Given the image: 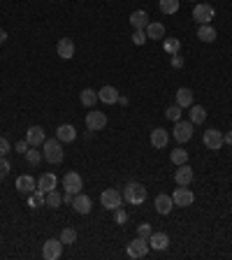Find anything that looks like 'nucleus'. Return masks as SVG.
Returning a JSON list of instances; mask_svg holds the SVG:
<instances>
[{"label":"nucleus","instance_id":"f257e3e1","mask_svg":"<svg viewBox=\"0 0 232 260\" xmlns=\"http://www.w3.org/2000/svg\"><path fill=\"white\" fill-rule=\"evenodd\" d=\"M61 139L56 137V139H44V144H42V158L49 163V165H58V163H63V149H61Z\"/></svg>","mask_w":232,"mask_h":260},{"label":"nucleus","instance_id":"f03ea898","mask_svg":"<svg viewBox=\"0 0 232 260\" xmlns=\"http://www.w3.org/2000/svg\"><path fill=\"white\" fill-rule=\"evenodd\" d=\"M147 186H142V184H137V181H130L126 188H123V200H126L128 205H142L144 200H147Z\"/></svg>","mask_w":232,"mask_h":260},{"label":"nucleus","instance_id":"7ed1b4c3","mask_svg":"<svg viewBox=\"0 0 232 260\" xmlns=\"http://www.w3.org/2000/svg\"><path fill=\"white\" fill-rule=\"evenodd\" d=\"M172 137L179 142V144H186L190 137H193V123L190 121H174V130H172Z\"/></svg>","mask_w":232,"mask_h":260},{"label":"nucleus","instance_id":"20e7f679","mask_svg":"<svg viewBox=\"0 0 232 260\" xmlns=\"http://www.w3.org/2000/svg\"><path fill=\"white\" fill-rule=\"evenodd\" d=\"M149 240H142V237H135L133 242H128V249H126V253H128V258H144L149 253Z\"/></svg>","mask_w":232,"mask_h":260},{"label":"nucleus","instance_id":"39448f33","mask_svg":"<svg viewBox=\"0 0 232 260\" xmlns=\"http://www.w3.org/2000/svg\"><path fill=\"white\" fill-rule=\"evenodd\" d=\"M214 14H216V10L211 7L209 2H198L195 7H193V19L198 21V23H211V19H214Z\"/></svg>","mask_w":232,"mask_h":260},{"label":"nucleus","instance_id":"423d86ee","mask_svg":"<svg viewBox=\"0 0 232 260\" xmlns=\"http://www.w3.org/2000/svg\"><path fill=\"white\" fill-rule=\"evenodd\" d=\"M63 242H61V237L58 240H47L42 246V256L44 260H58L61 256H63Z\"/></svg>","mask_w":232,"mask_h":260},{"label":"nucleus","instance_id":"0eeeda50","mask_svg":"<svg viewBox=\"0 0 232 260\" xmlns=\"http://www.w3.org/2000/svg\"><path fill=\"white\" fill-rule=\"evenodd\" d=\"M121 200H123V195H121L116 188H107V191H102V195H100L102 207L109 209V211H114V209L121 207Z\"/></svg>","mask_w":232,"mask_h":260},{"label":"nucleus","instance_id":"6e6552de","mask_svg":"<svg viewBox=\"0 0 232 260\" xmlns=\"http://www.w3.org/2000/svg\"><path fill=\"white\" fill-rule=\"evenodd\" d=\"M172 200H174V207H190L195 202V195L188 186H179L172 193Z\"/></svg>","mask_w":232,"mask_h":260},{"label":"nucleus","instance_id":"1a4fd4ad","mask_svg":"<svg viewBox=\"0 0 232 260\" xmlns=\"http://www.w3.org/2000/svg\"><path fill=\"white\" fill-rule=\"evenodd\" d=\"M202 142H204V146H207V149H211V151H218V149L225 144V142H223V133H221V130H216V128L204 130Z\"/></svg>","mask_w":232,"mask_h":260},{"label":"nucleus","instance_id":"9d476101","mask_svg":"<svg viewBox=\"0 0 232 260\" xmlns=\"http://www.w3.org/2000/svg\"><path fill=\"white\" fill-rule=\"evenodd\" d=\"M82 188H84V179L79 172H67L63 177V191H70V193H82Z\"/></svg>","mask_w":232,"mask_h":260},{"label":"nucleus","instance_id":"9b49d317","mask_svg":"<svg viewBox=\"0 0 232 260\" xmlns=\"http://www.w3.org/2000/svg\"><path fill=\"white\" fill-rule=\"evenodd\" d=\"M107 125V116H105V112H88L86 114V128L88 130H102Z\"/></svg>","mask_w":232,"mask_h":260},{"label":"nucleus","instance_id":"f8f14e48","mask_svg":"<svg viewBox=\"0 0 232 260\" xmlns=\"http://www.w3.org/2000/svg\"><path fill=\"white\" fill-rule=\"evenodd\" d=\"M193 167L188 163H183V165H177V172H174V181L179 184V186H190V181H193Z\"/></svg>","mask_w":232,"mask_h":260},{"label":"nucleus","instance_id":"ddd939ff","mask_svg":"<svg viewBox=\"0 0 232 260\" xmlns=\"http://www.w3.org/2000/svg\"><path fill=\"white\" fill-rule=\"evenodd\" d=\"M72 209L77 214H91V209H93V200L84 195V193H77L72 200Z\"/></svg>","mask_w":232,"mask_h":260},{"label":"nucleus","instance_id":"4468645a","mask_svg":"<svg viewBox=\"0 0 232 260\" xmlns=\"http://www.w3.org/2000/svg\"><path fill=\"white\" fill-rule=\"evenodd\" d=\"M14 186H17V191H19L21 195H31L33 191L37 188V181H35L31 174H21V177L17 179V184H14Z\"/></svg>","mask_w":232,"mask_h":260},{"label":"nucleus","instance_id":"2eb2a0df","mask_svg":"<svg viewBox=\"0 0 232 260\" xmlns=\"http://www.w3.org/2000/svg\"><path fill=\"white\" fill-rule=\"evenodd\" d=\"M151 144H153V149H165L169 144V133L165 128H153L151 130Z\"/></svg>","mask_w":232,"mask_h":260},{"label":"nucleus","instance_id":"dca6fc26","mask_svg":"<svg viewBox=\"0 0 232 260\" xmlns=\"http://www.w3.org/2000/svg\"><path fill=\"white\" fill-rule=\"evenodd\" d=\"M56 52H58V56H61L63 61H70L74 56V42L70 40V37H61L58 44H56Z\"/></svg>","mask_w":232,"mask_h":260},{"label":"nucleus","instance_id":"f3484780","mask_svg":"<svg viewBox=\"0 0 232 260\" xmlns=\"http://www.w3.org/2000/svg\"><path fill=\"white\" fill-rule=\"evenodd\" d=\"M56 137L63 142V144H67V142H74L77 139V128L70 123H63V125H58L56 128Z\"/></svg>","mask_w":232,"mask_h":260},{"label":"nucleus","instance_id":"a211bd4d","mask_svg":"<svg viewBox=\"0 0 232 260\" xmlns=\"http://www.w3.org/2000/svg\"><path fill=\"white\" fill-rule=\"evenodd\" d=\"M26 139H28V144L31 146H42L44 144V130H42V125H31L28 128V133H26Z\"/></svg>","mask_w":232,"mask_h":260},{"label":"nucleus","instance_id":"6ab92c4d","mask_svg":"<svg viewBox=\"0 0 232 260\" xmlns=\"http://www.w3.org/2000/svg\"><path fill=\"white\" fill-rule=\"evenodd\" d=\"M118 98H121V95H118V91H116L114 86H102V88L98 91V100L105 104H116Z\"/></svg>","mask_w":232,"mask_h":260},{"label":"nucleus","instance_id":"aec40b11","mask_svg":"<svg viewBox=\"0 0 232 260\" xmlns=\"http://www.w3.org/2000/svg\"><path fill=\"white\" fill-rule=\"evenodd\" d=\"M149 246L153 251H165L169 246V237L165 232H151V237H149Z\"/></svg>","mask_w":232,"mask_h":260},{"label":"nucleus","instance_id":"412c9836","mask_svg":"<svg viewBox=\"0 0 232 260\" xmlns=\"http://www.w3.org/2000/svg\"><path fill=\"white\" fill-rule=\"evenodd\" d=\"M130 23H133L135 31H144L151 21H149V14L144 10H135L133 14H130Z\"/></svg>","mask_w":232,"mask_h":260},{"label":"nucleus","instance_id":"4be33fe9","mask_svg":"<svg viewBox=\"0 0 232 260\" xmlns=\"http://www.w3.org/2000/svg\"><path fill=\"white\" fill-rule=\"evenodd\" d=\"M172 207H174V200H172V195H165V193H160L158 198H156V211H158V214L167 216L169 211H172Z\"/></svg>","mask_w":232,"mask_h":260},{"label":"nucleus","instance_id":"5701e85b","mask_svg":"<svg viewBox=\"0 0 232 260\" xmlns=\"http://www.w3.org/2000/svg\"><path fill=\"white\" fill-rule=\"evenodd\" d=\"M56 184H58V179H56V174H51V172H44L42 177L37 179V188H40L42 193L53 191V188H56Z\"/></svg>","mask_w":232,"mask_h":260},{"label":"nucleus","instance_id":"b1692460","mask_svg":"<svg viewBox=\"0 0 232 260\" xmlns=\"http://www.w3.org/2000/svg\"><path fill=\"white\" fill-rule=\"evenodd\" d=\"M207 121V109L202 104H190V123L200 125Z\"/></svg>","mask_w":232,"mask_h":260},{"label":"nucleus","instance_id":"393cba45","mask_svg":"<svg viewBox=\"0 0 232 260\" xmlns=\"http://www.w3.org/2000/svg\"><path fill=\"white\" fill-rule=\"evenodd\" d=\"M144 31H147L149 40H165V26H163V23H153V21H151Z\"/></svg>","mask_w":232,"mask_h":260},{"label":"nucleus","instance_id":"a878e982","mask_svg":"<svg viewBox=\"0 0 232 260\" xmlns=\"http://www.w3.org/2000/svg\"><path fill=\"white\" fill-rule=\"evenodd\" d=\"M174 95H177V104H179L181 109H186V107H190V104H193V91H190V88H186V86H181Z\"/></svg>","mask_w":232,"mask_h":260},{"label":"nucleus","instance_id":"bb28decb","mask_svg":"<svg viewBox=\"0 0 232 260\" xmlns=\"http://www.w3.org/2000/svg\"><path fill=\"white\" fill-rule=\"evenodd\" d=\"M198 37L202 42H214L216 40V28L211 26V23H202L200 28H198Z\"/></svg>","mask_w":232,"mask_h":260},{"label":"nucleus","instance_id":"cd10ccee","mask_svg":"<svg viewBox=\"0 0 232 260\" xmlns=\"http://www.w3.org/2000/svg\"><path fill=\"white\" fill-rule=\"evenodd\" d=\"M61 202H63V195H61L56 188H53V191H49V193L44 195V205H47V207L58 209V207H61Z\"/></svg>","mask_w":232,"mask_h":260},{"label":"nucleus","instance_id":"c85d7f7f","mask_svg":"<svg viewBox=\"0 0 232 260\" xmlns=\"http://www.w3.org/2000/svg\"><path fill=\"white\" fill-rule=\"evenodd\" d=\"M169 160H172V165H183V163H188V151L186 149H172Z\"/></svg>","mask_w":232,"mask_h":260},{"label":"nucleus","instance_id":"c756f323","mask_svg":"<svg viewBox=\"0 0 232 260\" xmlns=\"http://www.w3.org/2000/svg\"><path fill=\"white\" fill-rule=\"evenodd\" d=\"M79 100H82L84 107H93V104L98 103V91H93V88H84L82 95H79Z\"/></svg>","mask_w":232,"mask_h":260},{"label":"nucleus","instance_id":"7c9ffc66","mask_svg":"<svg viewBox=\"0 0 232 260\" xmlns=\"http://www.w3.org/2000/svg\"><path fill=\"white\" fill-rule=\"evenodd\" d=\"M158 5H160V12H163V14H177L181 2L179 0H160Z\"/></svg>","mask_w":232,"mask_h":260},{"label":"nucleus","instance_id":"2f4dec72","mask_svg":"<svg viewBox=\"0 0 232 260\" xmlns=\"http://www.w3.org/2000/svg\"><path fill=\"white\" fill-rule=\"evenodd\" d=\"M163 49H165L169 56H174V53H179L181 42L177 40V37H165V40H163Z\"/></svg>","mask_w":232,"mask_h":260},{"label":"nucleus","instance_id":"473e14b6","mask_svg":"<svg viewBox=\"0 0 232 260\" xmlns=\"http://www.w3.org/2000/svg\"><path fill=\"white\" fill-rule=\"evenodd\" d=\"M44 195H47V193H42L40 188H35L31 195H28V207L35 209V207H40V205H44Z\"/></svg>","mask_w":232,"mask_h":260},{"label":"nucleus","instance_id":"72a5a7b5","mask_svg":"<svg viewBox=\"0 0 232 260\" xmlns=\"http://www.w3.org/2000/svg\"><path fill=\"white\" fill-rule=\"evenodd\" d=\"M23 156H26V160H28L31 165H40V160H42V151H40V149H28Z\"/></svg>","mask_w":232,"mask_h":260},{"label":"nucleus","instance_id":"f704fd0d","mask_svg":"<svg viewBox=\"0 0 232 260\" xmlns=\"http://www.w3.org/2000/svg\"><path fill=\"white\" fill-rule=\"evenodd\" d=\"M61 242H63V244H74V242H77V230L63 228V232H61Z\"/></svg>","mask_w":232,"mask_h":260},{"label":"nucleus","instance_id":"c9c22d12","mask_svg":"<svg viewBox=\"0 0 232 260\" xmlns=\"http://www.w3.org/2000/svg\"><path fill=\"white\" fill-rule=\"evenodd\" d=\"M165 119H169V121H179V119H181V107H179V104H172V107H167V109H165Z\"/></svg>","mask_w":232,"mask_h":260},{"label":"nucleus","instance_id":"e433bc0d","mask_svg":"<svg viewBox=\"0 0 232 260\" xmlns=\"http://www.w3.org/2000/svg\"><path fill=\"white\" fill-rule=\"evenodd\" d=\"M10 170H12V165H10V160H7V156L0 158V181L10 174Z\"/></svg>","mask_w":232,"mask_h":260},{"label":"nucleus","instance_id":"4c0bfd02","mask_svg":"<svg viewBox=\"0 0 232 260\" xmlns=\"http://www.w3.org/2000/svg\"><path fill=\"white\" fill-rule=\"evenodd\" d=\"M128 221V214H126V209H114V223L116 225H123V223H126Z\"/></svg>","mask_w":232,"mask_h":260},{"label":"nucleus","instance_id":"58836bf2","mask_svg":"<svg viewBox=\"0 0 232 260\" xmlns=\"http://www.w3.org/2000/svg\"><path fill=\"white\" fill-rule=\"evenodd\" d=\"M10 151H14V149L10 146V142H7V137H2V135H0V158H5L7 154H10Z\"/></svg>","mask_w":232,"mask_h":260},{"label":"nucleus","instance_id":"ea45409f","mask_svg":"<svg viewBox=\"0 0 232 260\" xmlns=\"http://www.w3.org/2000/svg\"><path fill=\"white\" fill-rule=\"evenodd\" d=\"M151 232H153V230H151V225H149V223H142V225L137 228V237L149 240V237H151Z\"/></svg>","mask_w":232,"mask_h":260},{"label":"nucleus","instance_id":"a19ab883","mask_svg":"<svg viewBox=\"0 0 232 260\" xmlns=\"http://www.w3.org/2000/svg\"><path fill=\"white\" fill-rule=\"evenodd\" d=\"M147 40H149V37H147V31H135V33H133V42H135V44H139V47H142V44H144Z\"/></svg>","mask_w":232,"mask_h":260},{"label":"nucleus","instance_id":"79ce46f5","mask_svg":"<svg viewBox=\"0 0 232 260\" xmlns=\"http://www.w3.org/2000/svg\"><path fill=\"white\" fill-rule=\"evenodd\" d=\"M28 149H31V144H28V139H21V142H17V144H14V151H17V154H26V151H28Z\"/></svg>","mask_w":232,"mask_h":260},{"label":"nucleus","instance_id":"37998d69","mask_svg":"<svg viewBox=\"0 0 232 260\" xmlns=\"http://www.w3.org/2000/svg\"><path fill=\"white\" fill-rule=\"evenodd\" d=\"M172 68H177V70H181V68H183V58H181V56H177V53L172 56Z\"/></svg>","mask_w":232,"mask_h":260},{"label":"nucleus","instance_id":"c03bdc74","mask_svg":"<svg viewBox=\"0 0 232 260\" xmlns=\"http://www.w3.org/2000/svg\"><path fill=\"white\" fill-rule=\"evenodd\" d=\"M72 200H74V193L65 191V193H63V202H65V205H72Z\"/></svg>","mask_w":232,"mask_h":260},{"label":"nucleus","instance_id":"a18cd8bd","mask_svg":"<svg viewBox=\"0 0 232 260\" xmlns=\"http://www.w3.org/2000/svg\"><path fill=\"white\" fill-rule=\"evenodd\" d=\"M223 142H225V144H232V130H228V133L223 135Z\"/></svg>","mask_w":232,"mask_h":260},{"label":"nucleus","instance_id":"49530a36","mask_svg":"<svg viewBox=\"0 0 232 260\" xmlns=\"http://www.w3.org/2000/svg\"><path fill=\"white\" fill-rule=\"evenodd\" d=\"M5 40H7V33H5V31H2V28H0V44H2V42H5Z\"/></svg>","mask_w":232,"mask_h":260}]
</instances>
